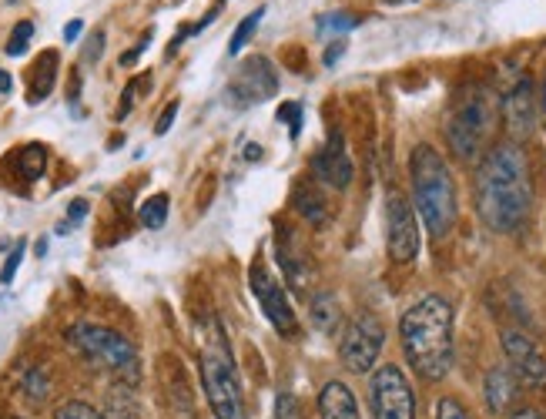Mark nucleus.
<instances>
[{
    "instance_id": "1",
    "label": "nucleus",
    "mask_w": 546,
    "mask_h": 419,
    "mask_svg": "<svg viewBox=\"0 0 546 419\" xmlns=\"http://www.w3.org/2000/svg\"><path fill=\"white\" fill-rule=\"evenodd\" d=\"M533 208V182H530V165L520 145L503 141V145L490 148L476 171V212H480L483 225L500 235H510L530 218Z\"/></svg>"
},
{
    "instance_id": "2",
    "label": "nucleus",
    "mask_w": 546,
    "mask_h": 419,
    "mask_svg": "<svg viewBox=\"0 0 546 419\" xmlns=\"http://www.w3.org/2000/svg\"><path fill=\"white\" fill-rule=\"evenodd\" d=\"M402 352L426 383H439L453 369V306L443 295H423L402 312Z\"/></svg>"
},
{
    "instance_id": "3",
    "label": "nucleus",
    "mask_w": 546,
    "mask_h": 419,
    "mask_svg": "<svg viewBox=\"0 0 546 419\" xmlns=\"http://www.w3.org/2000/svg\"><path fill=\"white\" fill-rule=\"evenodd\" d=\"M409 175H413V202L423 215V222L433 238H446L453 232L459 202H456V182L449 175L443 155L433 145H416L409 158Z\"/></svg>"
},
{
    "instance_id": "4",
    "label": "nucleus",
    "mask_w": 546,
    "mask_h": 419,
    "mask_svg": "<svg viewBox=\"0 0 546 419\" xmlns=\"http://www.w3.org/2000/svg\"><path fill=\"white\" fill-rule=\"evenodd\" d=\"M496 125V104L486 88H466L456 94L446 118V141L456 151V158L473 161L483 155L490 131Z\"/></svg>"
},
{
    "instance_id": "5",
    "label": "nucleus",
    "mask_w": 546,
    "mask_h": 419,
    "mask_svg": "<svg viewBox=\"0 0 546 419\" xmlns=\"http://www.w3.org/2000/svg\"><path fill=\"white\" fill-rule=\"evenodd\" d=\"M67 339L74 342V349H78L88 363L101 366L104 373L118 376L121 383L128 386L138 383L141 376L138 352H134V346L121 332H114L108 326H94V322H78V326H71V332H67Z\"/></svg>"
},
{
    "instance_id": "6",
    "label": "nucleus",
    "mask_w": 546,
    "mask_h": 419,
    "mask_svg": "<svg viewBox=\"0 0 546 419\" xmlns=\"http://www.w3.org/2000/svg\"><path fill=\"white\" fill-rule=\"evenodd\" d=\"M201 383H205V396L215 419H245L242 386H238L235 366L225 349H215L201 356Z\"/></svg>"
},
{
    "instance_id": "7",
    "label": "nucleus",
    "mask_w": 546,
    "mask_h": 419,
    "mask_svg": "<svg viewBox=\"0 0 546 419\" xmlns=\"http://www.w3.org/2000/svg\"><path fill=\"white\" fill-rule=\"evenodd\" d=\"M382 342H386V329L382 322L372 316V312H359L346 322L339 336V359L349 373H359L366 376L376 369V359L382 352Z\"/></svg>"
},
{
    "instance_id": "8",
    "label": "nucleus",
    "mask_w": 546,
    "mask_h": 419,
    "mask_svg": "<svg viewBox=\"0 0 546 419\" xmlns=\"http://www.w3.org/2000/svg\"><path fill=\"white\" fill-rule=\"evenodd\" d=\"M369 406L376 419H416V396L399 366H379L369 376Z\"/></svg>"
},
{
    "instance_id": "9",
    "label": "nucleus",
    "mask_w": 546,
    "mask_h": 419,
    "mask_svg": "<svg viewBox=\"0 0 546 419\" xmlns=\"http://www.w3.org/2000/svg\"><path fill=\"white\" fill-rule=\"evenodd\" d=\"M248 282H252V292L258 299V306H262L265 319L272 322L275 332L279 336H295L299 332V319H295V309L289 302V295L279 282H275V275L265 269V262H255L252 272H248Z\"/></svg>"
},
{
    "instance_id": "10",
    "label": "nucleus",
    "mask_w": 546,
    "mask_h": 419,
    "mask_svg": "<svg viewBox=\"0 0 546 419\" xmlns=\"http://www.w3.org/2000/svg\"><path fill=\"white\" fill-rule=\"evenodd\" d=\"M386 245H389L392 262L399 265L413 262L419 255V225H416L413 205L399 192H392L386 202Z\"/></svg>"
},
{
    "instance_id": "11",
    "label": "nucleus",
    "mask_w": 546,
    "mask_h": 419,
    "mask_svg": "<svg viewBox=\"0 0 546 419\" xmlns=\"http://www.w3.org/2000/svg\"><path fill=\"white\" fill-rule=\"evenodd\" d=\"M503 352L510 359L513 376L530 389H546V356L540 346L520 329H506L503 332Z\"/></svg>"
},
{
    "instance_id": "12",
    "label": "nucleus",
    "mask_w": 546,
    "mask_h": 419,
    "mask_svg": "<svg viewBox=\"0 0 546 419\" xmlns=\"http://www.w3.org/2000/svg\"><path fill=\"white\" fill-rule=\"evenodd\" d=\"M279 91V78H275L268 57H248L238 68L235 81L228 84V94L238 98V104H262Z\"/></svg>"
},
{
    "instance_id": "13",
    "label": "nucleus",
    "mask_w": 546,
    "mask_h": 419,
    "mask_svg": "<svg viewBox=\"0 0 546 419\" xmlns=\"http://www.w3.org/2000/svg\"><path fill=\"white\" fill-rule=\"evenodd\" d=\"M312 171H315V178H322V182L332 185V188L352 185V161L346 155V145H342V135H335L332 131V138L315 151Z\"/></svg>"
},
{
    "instance_id": "14",
    "label": "nucleus",
    "mask_w": 546,
    "mask_h": 419,
    "mask_svg": "<svg viewBox=\"0 0 546 419\" xmlns=\"http://www.w3.org/2000/svg\"><path fill=\"white\" fill-rule=\"evenodd\" d=\"M503 118H506V128H510L513 138H526L533 131L536 101H533V84L526 78L503 98Z\"/></svg>"
},
{
    "instance_id": "15",
    "label": "nucleus",
    "mask_w": 546,
    "mask_h": 419,
    "mask_svg": "<svg viewBox=\"0 0 546 419\" xmlns=\"http://www.w3.org/2000/svg\"><path fill=\"white\" fill-rule=\"evenodd\" d=\"M483 396H486V406H490L493 416L510 413V409L516 406V396H520V383H516L513 369L510 366H493L490 373H486Z\"/></svg>"
},
{
    "instance_id": "16",
    "label": "nucleus",
    "mask_w": 546,
    "mask_h": 419,
    "mask_svg": "<svg viewBox=\"0 0 546 419\" xmlns=\"http://www.w3.org/2000/svg\"><path fill=\"white\" fill-rule=\"evenodd\" d=\"M319 416L322 419H359V403L346 383H325L319 393Z\"/></svg>"
},
{
    "instance_id": "17",
    "label": "nucleus",
    "mask_w": 546,
    "mask_h": 419,
    "mask_svg": "<svg viewBox=\"0 0 546 419\" xmlns=\"http://www.w3.org/2000/svg\"><path fill=\"white\" fill-rule=\"evenodd\" d=\"M54 81H57V54L54 51H44L31 64V74H27V101L41 104L47 94H51Z\"/></svg>"
},
{
    "instance_id": "18",
    "label": "nucleus",
    "mask_w": 546,
    "mask_h": 419,
    "mask_svg": "<svg viewBox=\"0 0 546 419\" xmlns=\"http://www.w3.org/2000/svg\"><path fill=\"white\" fill-rule=\"evenodd\" d=\"M292 205H295V212L309 218L312 225H325V218H329V208H325V198L322 192L315 185H295V192H292Z\"/></svg>"
},
{
    "instance_id": "19",
    "label": "nucleus",
    "mask_w": 546,
    "mask_h": 419,
    "mask_svg": "<svg viewBox=\"0 0 546 419\" xmlns=\"http://www.w3.org/2000/svg\"><path fill=\"white\" fill-rule=\"evenodd\" d=\"M309 316L319 332H332L339 326V299H335L332 292H315L309 302Z\"/></svg>"
},
{
    "instance_id": "20",
    "label": "nucleus",
    "mask_w": 546,
    "mask_h": 419,
    "mask_svg": "<svg viewBox=\"0 0 546 419\" xmlns=\"http://www.w3.org/2000/svg\"><path fill=\"white\" fill-rule=\"evenodd\" d=\"M44 165H47V148L44 145H27L17 151V168H21V175L27 182H37V178L44 175Z\"/></svg>"
},
{
    "instance_id": "21",
    "label": "nucleus",
    "mask_w": 546,
    "mask_h": 419,
    "mask_svg": "<svg viewBox=\"0 0 546 419\" xmlns=\"http://www.w3.org/2000/svg\"><path fill=\"white\" fill-rule=\"evenodd\" d=\"M138 218H141V225L145 228H161L165 225V218H168V195H151L141 202L138 208Z\"/></svg>"
},
{
    "instance_id": "22",
    "label": "nucleus",
    "mask_w": 546,
    "mask_h": 419,
    "mask_svg": "<svg viewBox=\"0 0 546 419\" xmlns=\"http://www.w3.org/2000/svg\"><path fill=\"white\" fill-rule=\"evenodd\" d=\"M24 393H27V399H31L34 406L47 403V396H51V383H47L44 369H31V373L24 376Z\"/></svg>"
},
{
    "instance_id": "23",
    "label": "nucleus",
    "mask_w": 546,
    "mask_h": 419,
    "mask_svg": "<svg viewBox=\"0 0 546 419\" xmlns=\"http://www.w3.org/2000/svg\"><path fill=\"white\" fill-rule=\"evenodd\" d=\"M262 17H265V7H258V11H252V14L245 17L242 24L235 27V34H232V44H228V54H238V51H242V47L248 44V37L255 34V27L262 24Z\"/></svg>"
},
{
    "instance_id": "24",
    "label": "nucleus",
    "mask_w": 546,
    "mask_h": 419,
    "mask_svg": "<svg viewBox=\"0 0 546 419\" xmlns=\"http://www.w3.org/2000/svg\"><path fill=\"white\" fill-rule=\"evenodd\" d=\"M54 419H104V416H101L94 406L81 403V399H71V403H61V406H57Z\"/></svg>"
},
{
    "instance_id": "25",
    "label": "nucleus",
    "mask_w": 546,
    "mask_h": 419,
    "mask_svg": "<svg viewBox=\"0 0 546 419\" xmlns=\"http://www.w3.org/2000/svg\"><path fill=\"white\" fill-rule=\"evenodd\" d=\"M31 37H34V24L31 21H21L14 27V34H11V41H7V54L11 57H21L27 51V44H31Z\"/></svg>"
},
{
    "instance_id": "26",
    "label": "nucleus",
    "mask_w": 546,
    "mask_h": 419,
    "mask_svg": "<svg viewBox=\"0 0 546 419\" xmlns=\"http://www.w3.org/2000/svg\"><path fill=\"white\" fill-rule=\"evenodd\" d=\"M24 249H27V242L21 238V242L14 245V252L7 255V262H4V269H0V282L4 285H11L14 282V275H17V269H21V259H24Z\"/></svg>"
},
{
    "instance_id": "27",
    "label": "nucleus",
    "mask_w": 546,
    "mask_h": 419,
    "mask_svg": "<svg viewBox=\"0 0 546 419\" xmlns=\"http://www.w3.org/2000/svg\"><path fill=\"white\" fill-rule=\"evenodd\" d=\"M436 419H469V413L456 396H443L436 403Z\"/></svg>"
},
{
    "instance_id": "28",
    "label": "nucleus",
    "mask_w": 546,
    "mask_h": 419,
    "mask_svg": "<svg viewBox=\"0 0 546 419\" xmlns=\"http://www.w3.org/2000/svg\"><path fill=\"white\" fill-rule=\"evenodd\" d=\"M275 419H302V406L292 393H279L275 399Z\"/></svg>"
},
{
    "instance_id": "29",
    "label": "nucleus",
    "mask_w": 546,
    "mask_h": 419,
    "mask_svg": "<svg viewBox=\"0 0 546 419\" xmlns=\"http://www.w3.org/2000/svg\"><path fill=\"white\" fill-rule=\"evenodd\" d=\"M279 118L292 128V138H299V131H302V104H295V101L282 104V108H279Z\"/></svg>"
},
{
    "instance_id": "30",
    "label": "nucleus",
    "mask_w": 546,
    "mask_h": 419,
    "mask_svg": "<svg viewBox=\"0 0 546 419\" xmlns=\"http://www.w3.org/2000/svg\"><path fill=\"white\" fill-rule=\"evenodd\" d=\"M359 24H362V17H356V14H329V17H322L319 27H329V31H352V27H359Z\"/></svg>"
},
{
    "instance_id": "31",
    "label": "nucleus",
    "mask_w": 546,
    "mask_h": 419,
    "mask_svg": "<svg viewBox=\"0 0 546 419\" xmlns=\"http://www.w3.org/2000/svg\"><path fill=\"white\" fill-rule=\"evenodd\" d=\"M141 84H148V81H145V78H134V81H128V88H124V94H121L118 121H121V118H128V114H131V108H134V94H138Z\"/></svg>"
},
{
    "instance_id": "32",
    "label": "nucleus",
    "mask_w": 546,
    "mask_h": 419,
    "mask_svg": "<svg viewBox=\"0 0 546 419\" xmlns=\"http://www.w3.org/2000/svg\"><path fill=\"white\" fill-rule=\"evenodd\" d=\"M111 416H121V419H138V413H134L131 396L124 399V409H121V389H114V396H111Z\"/></svg>"
},
{
    "instance_id": "33",
    "label": "nucleus",
    "mask_w": 546,
    "mask_h": 419,
    "mask_svg": "<svg viewBox=\"0 0 546 419\" xmlns=\"http://www.w3.org/2000/svg\"><path fill=\"white\" fill-rule=\"evenodd\" d=\"M175 118H178V101H171L165 111H161V118H158V125H155V135H168V128L175 125Z\"/></svg>"
},
{
    "instance_id": "34",
    "label": "nucleus",
    "mask_w": 546,
    "mask_h": 419,
    "mask_svg": "<svg viewBox=\"0 0 546 419\" xmlns=\"http://www.w3.org/2000/svg\"><path fill=\"white\" fill-rule=\"evenodd\" d=\"M101 51H104V31H94L88 47H84V61H98Z\"/></svg>"
},
{
    "instance_id": "35",
    "label": "nucleus",
    "mask_w": 546,
    "mask_h": 419,
    "mask_svg": "<svg viewBox=\"0 0 546 419\" xmlns=\"http://www.w3.org/2000/svg\"><path fill=\"white\" fill-rule=\"evenodd\" d=\"M342 54H346V41H332V44H329V51H325V57H322L325 68H332V64L339 61Z\"/></svg>"
},
{
    "instance_id": "36",
    "label": "nucleus",
    "mask_w": 546,
    "mask_h": 419,
    "mask_svg": "<svg viewBox=\"0 0 546 419\" xmlns=\"http://www.w3.org/2000/svg\"><path fill=\"white\" fill-rule=\"evenodd\" d=\"M148 41H151V31L141 37L138 44H134V51H128V54H121V64H134L138 61V54H145V47H148Z\"/></svg>"
},
{
    "instance_id": "37",
    "label": "nucleus",
    "mask_w": 546,
    "mask_h": 419,
    "mask_svg": "<svg viewBox=\"0 0 546 419\" xmlns=\"http://www.w3.org/2000/svg\"><path fill=\"white\" fill-rule=\"evenodd\" d=\"M88 215V202H71V212H67V225H74V222H81V218Z\"/></svg>"
},
{
    "instance_id": "38",
    "label": "nucleus",
    "mask_w": 546,
    "mask_h": 419,
    "mask_svg": "<svg viewBox=\"0 0 546 419\" xmlns=\"http://www.w3.org/2000/svg\"><path fill=\"white\" fill-rule=\"evenodd\" d=\"M81 31H84V24H81V21H71V24L64 27V41H67V44H71V41H78Z\"/></svg>"
},
{
    "instance_id": "39",
    "label": "nucleus",
    "mask_w": 546,
    "mask_h": 419,
    "mask_svg": "<svg viewBox=\"0 0 546 419\" xmlns=\"http://www.w3.org/2000/svg\"><path fill=\"white\" fill-rule=\"evenodd\" d=\"M510 419H546V413H543V409L526 406V409H520V413H513Z\"/></svg>"
},
{
    "instance_id": "40",
    "label": "nucleus",
    "mask_w": 546,
    "mask_h": 419,
    "mask_svg": "<svg viewBox=\"0 0 546 419\" xmlns=\"http://www.w3.org/2000/svg\"><path fill=\"white\" fill-rule=\"evenodd\" d=\"M11 91H14V78L7 71H0V98H7Z\"/></svg>"
},
{
    "instance_id": "41",
    "label": "nucleus",
    "mask_w": 546,
    "mask_h": 419,
    "mask_svg": "<svg viewBox=\"0 0 546 419\" xmlns=\"http://www.w3.org/2000/svg\"><path fill=\"white\" fill-rule=\"evenodd\" d=\"M248 158H262V148H258V145H248Z\"/></svg>"
},
{
    "instance_id": "42",
    "label": "nucleus",
    "mask_w": 546,
    "mask_h": 419,
    "mask_svg": "<svg viewBox=\"0 0 546 419\" xmlns=\"http://www.w3.org/2000/svg\"><path fill=\"white\" fill-rule=\"evenodd\" d=\"M543 118H546V84H543Z\"/></svg>"
},
{
    "instance_id": "43",
    "label": "nucleus",
    "mask_w": 546,
    "mask_h": 419,
    "mask_svg": "<svg viewBox=\"0 0 546 419\" xmlns=\"http://www.w3.org/2000/svg\"><path fill=\"white\" fill-rule=\"evenodd\" d=\"M386 4H402V0H386Z\"/></svg>"
},
{
    "instance_id": "44",
    "label": "nucleus",
    "mask_w": 546,
    "mask_h": 419,
    "mask_svg": "<svg viewBox=\"0 0 546 419\" xmlns=\"http://www.w3.org/2000/svg\"><path fill=\"white\" fill-rule=\"evenodd\" d=\"M7 419H21V416H7Z\"/></svg>"
}]
</instances>
